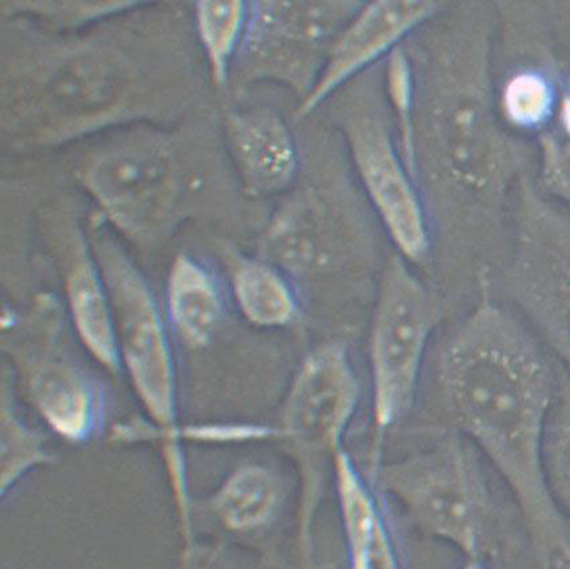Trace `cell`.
Instances as JSON below:
<instances>
[{"mask_svg":"<svg viewBox=\"0 0 570 569\" xmlns=\"http://www.w3.org/2000/svg\"><path fill=\"white\" fill-rule=\"evenodd\" d=\"M439 383L462 433L513 494L539 569L569 558L567 519L549 492L543 469V443L560 382L539 340L483 297L444 344Z\"/></svg>","mask_w":570,"mask_h":569,"instance_id":"1","label":"cell"},{"mask_svg":"<svg viewBox=\"0 0 570 569\" xmlns=\"http://www.w3.org/2000/svg\"><path fill=\"white\" fill-rule=\"evenodd\" d=\"M91 253L102 274L114 307L124 370L144 409L161 430L170 451L174 485L185 481L178 453V370L169 323L148 281L111 235L97 226Z\"/></svg>","mask_w":570,"mask_h":569,"instance_id":"2","label":"cell"},{"mask_svg":"<svg viewBox=\"0 0 570 569\" xmlns=\"http://www.w3.org/2000/svg\"><path fill=\"white\" fill-rule=\"evenodd\" d=\"M360 384L340 343L318 346L304 360L287 395L282 435L301 473L298 547L304 569L313 566L312 531L330 464L357 409Z\"/></svg>","mask_w":570,"mask_h":569,"instance_id":"3","label":"cell"},{"mask_svg":"<svg viewBox=\"0 0 570 569\" xmlns=\"http://www.w3.org/2000/svg\"><path fill=\"white\" fill-rule=\"evenodd\" d=\"M377 480L419 531L478 558L489 493L480 467L460 435L384 464Z\"/></svg>","mask_w":570,"mask_h":569,"instance_id":"4","label":"cell"},{"mask_svg":"<svg viewBox=\"0 0 570 569\" xmlns=\"http://www.w3.org/2000/svg\"><path fill=\"white\" fill-rule=\"evenodd\" d=\"M482 67L452 73L432 109L445 178L466 192L500 193L532 160V150L497 126Z\"/></svg>","mask_w":570,"mask_h":569,"instance_id":"5","label":"cell"},{"mask_svg":"<svg viewBox=\"0 0 570 569\" xmlns=\"http://www.w3.org/2000/svg\"><path fill=\"white\" fill-rule=\"evenodd\" d=\"M514 259L517 300L570 374V213L521 183Z\"/></svg>","mask_w":570,"mask_h":569,"instance_id":"6","label":"cell"},{"mask_svg":"<svg viewBox=\"0 0 570 569\" xmlns=\"http://www.w3.org/2000/svg\"><path fill=\"white\" fill-rule=\"evenodd\" d=\"M435 320L429 292L401 258H393L383 277L371 335L373 418L379 430L395 423L414 402Z\"/></svg>","mask_w":570,"mask_h":569,"instance_id":"7","label":"cell"},{"mask_svg":"<svg viewBox=\"0 0 570 569\" xmlns=\"http://www.w3.org/2000/svg\"><path fill=\"white\" fill-rule=\"evenodd\" d=\"M31 317L28 332L12 345L36 408L56 434L71 443H87L102 433L107 394L65 342L60 312L45 303Z\"/></svg>","mask_w":570,"mask_h":569,"instance_id":"8","label":"cell"},{"mask_svg":"<svg viewBox=\"0 0 570 569\" xmlns=\"http://www.w3.org/2000/svg\"><path fill=\"white\" fill-rule=\"evenodd\" d=\"M85 183L109 219L136 238L156 237L178 212V167L156 141H130L98 155Z\"/></svg>","mask_w":570,"mask_h":569,"instance_id":"9","label":"cell"},{"mask_svg":"<svg viewBox=\"0 0 570 569\" xmlns=\"http://www.w3.org/2000/svg\"><path fill=\"white\" fill-rule=\"evenodd\" d=\"M333 9L334 4L321 3L254 4L240 53L261 75L279 78L307 95L323 69L318 58L338 37L333 35L338 21Z\"/></svg>","mask_w":570,"mask_h":569,"instance_id":"10","label":"cell"},{"mask_svg":"<svg viewBox=\"0 0 570 569\" xmlns=\"http://www.w3.org/2000/svg\"><path fill=\"white\" fill-rule=\"evenodd\" d=\"M353 160L366 194L399 252L421 261L430 248V230L412 175L382 122L362 117L348 130Z\"/></svg>","mask_w":570,"mask_h":569,"instance_id":"11","label":"cell"},{"mask_svg":"<svg viewBox=\"0 0 570 569\" xmlns=\"http://www.w3.org/2000/svg\"><path fill=\"white\" fill-rule=\"evenodd\" d=\"M439 9L434 2H373L340 31L316 82L299 107L307 116L353 76L375 62Z\"/></svg>","mask_w":570,"mask_h":569,"instance_id":"12","label":"cell"},{"mask_svg":"<svg viewBox=\"0 0 570 569\" xmlns=\"http://www.w3.org/2000/svg\"><path fill=\"white\" fill-rule=\"evenodd\" d=\"M227 137L248 192L273 195L289 187L297 174L298 155L278 114L267 108L234 112L227 119Z\"/></svg>","mask_w":570,"mask_h":569,"instance_id":"13","label":"cell"},{"mask_svg":"<svg viewBox=\"0 0 570 569\" xmlns=\"http://www.w3.org/2000/svg\"><path fill=\"white\" fill-rule=\"evenodd\" d=\"M350 569H399L382 510L351 457L341 450L333 463Z\"/></svg>","mask_w":570,"mask_h":569,"instance_id":"14","label":"cell"},{"mask_svg":"<svg viewBox=\"0 0 570 569\" xmlns=\"http://www.w3.org/2000/svg\"><path fill=\"white\" fill-rule=\"evenodd\" d=\"M77 252L68 274L67 294L71 322L91 356L111 374L124 371L114 307L95 255Z\"/></svg>","mask_w":570,"mask_h":569,"instance_id":"15","label":"cell"},{"mask_svg":"<svg viewBox=\"0 0 570 569\" xmlns=\"http://www.w3.org/2000/svg\"><path fill=\"white\" fill-rule=\"evenodd\" d=\"M225 313L218 281L198 259L180 255L170 269L167 320L170 330L193 349L212 342Z\"/></svg>","mask_w":570,"mask_h":569,"instance_id":"16","label":"cell"},{"mask_svg":"<svg viewBox=\"0 0 570 569\" xmlns=\"http://www.w3.org/2000/svg\"><path fill=\"white\" fill-rule=\"evenodd\" d=\"M282 482L264 464L250 463L227 477L209 500V508L226 531L247 536L264 531L277 517Z\"/></svg>","mask_w":570,"mask_h":569,"instance_id":"17","label":"cell"},{"mask_svg":"<svg viewBox=\"0 0 570 569\" xmlns=\"http://www.w3.org/2000/svg\"><path fill=\"white\" fill-rule=\"evenodd\" d=\"M233 293L242 315L259 328H282L297 318L292 287L274 266L244 259L235 266Z\"/></svg>","mask_w":570,"mask_h":569,"instance_id":"18","label":"cell"},{"mask_svg":"<svg viewBox=\"0 0 570 569\" xmlns=\"http://www.w3.org/2000/svg\"><path fill=\"white\" fill-rule=\"evenodd\" d=\"M500 98L503 119L511 128L541 135L556 119L560 90L548 71L528 68L508 78Z\"/></svg>","mask_w":570,"mask_h":569,"instance_id":"19","label":"cell"},{"mask_svg":"<svg viewBox=\"0 0 570 569\" xmlns=\"http://www.w3.org/2000/svg\"><path fill=\"white\" fill-rule=\"evenodd\" d=\"M195 18L214 80L223 85L244 42L247 6L244 2H199L195 6Z\"/></svg>","mask_w":570,"mask_h":569,"instance_id":"20","label":"cell"},{"mask_svg":"<svg viewBox=\"0 0 570 569\" xmlns=\"http://www.w3.org/2000/svg\"><path fill=\"white\" fill-rule=\"evenodd\" d=\"M95 58H80L65 65L60 76L52 77L51 100L65 112L82 114L96 108L116 96L115 77Z\"/></svg>","mask_w":570,"mask_h":569,"instance_id":"21","label":"cell"},{"mask_svg":"<svg viewBox=\"0 0 570 569\" xmlns=\"http://www.w3.org/2000/svg\"><path fill=\"white\" fill-rule=\"evenodd\" d=\"M543 469L552 499L563 517L570 519V385L561 384L550 412Z\"/></svg>","mask_w":570,"mask_h":569,"instance_id":"22","label":"cell"},{"mask_svg":"<svg viewBox=\"0 0 570 569\" xmlns=\"http://www.w3.org/2000/svg\"><path fill=\"white\" fill-rule=\"evenodd\" d=\"M2 404V494L38 464L50 460L43 438L26 424L12 408L11 399L3 390Z\"/></svg>","mask_w":570,"mask_h":569,"instance_id":"23","label":"cell"},{"mask_svg":"<svg viewBox=\"0 0 570 569\" xmlns=\"http://www.w3.org/2000/svg\"><path fill=\"white\" fill-rule=\"evenodd\" d=\"M386 90L401 130L403 160L412 178H415L414 78L409 58L401 46L391 51L386 62Z\"/></svg>","mask_w":570,"mask_h":569,"instance_id":"24","label":"cell"},{"mask_svg":"<svg viewBox=\"0 0 570 569\" xmlns=\"http://www.w3.org/2000/svg\"><path fill=\"white\" fill-rule=\"evenodd\" d=\"M542 187L570 210V140L556 130L539 135Z\"/></svg>","mask_w":570,"mask_h":569,"instance_id":"25","label":"cell"},{"mask_svg":"<svg viewBox=\"0 0 570 569\" xmlns=\"http://www.w3.org/2000/svg\"><path fill=\"white\" fill-rule=\"evenodd\" d=\"M556 120L559 122V134L570 140V84L567 85L566 89L560 91Z\"/></svg>","mask_w":570,"mask_h":569,"instance_id":"26","label":"cell"},{"mask_svg":"<svg viewBox=\"0 0 570 569\" xmlns=\"http://www.w3.org/2000/svg\"><path fill=\"white\" fill-rule=\"evenodd\" d=\"M461 569H489L488 567H484L478 558L468 559L466 562H464L463 567Z\"/></svg>","mask_w":570,"mask_h":569,"instance_id":"27","label":"cell"},{"mask_svg":"<svg viewBox=\"0 0 570 569\" xmlns=\"http://www.w3.org/2000/svg\"><path fill=\"white\" fill-rule=\"evenodd\" d=\"M550 569H570V556H569V558L557 562V565H554Z\"/></svg>","mask_w":570,"mask_h":569,"instance_id":"28","label":"cell"}]
</instances>
